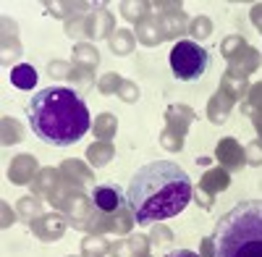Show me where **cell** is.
Wrapping results in <instances>:
<instances>
[{"label": "cell", "mask_w": 262, "mask_h": 257, "mask_svg": "<svg viewBox=\"0 0 262 257\" xmlns=\"http://www.w3.org/2000/svg\"><path fill=\"white\" fill-rule=\"evenodd\" d=\"M191 179L173 160H152L137 168L126 186V202L139 226L176 218L191 202Z\"/></svg>", "instance_id": "6da1fadb"}, {"label": "cell", "mask_w": 262, "mask_h": 257, "mask_svg": "<svg viewBox=\"0 0 262 257\" xmlns=\"http://www.w3.org/2000/svg\"><path fill=\"white\" fill-rule=\"evenodd\" d=\"M27 118L34 137L53 147L76 144L90 132V108L84 97L63 84L34 92Z\"/></svg>", "instance_id": "7a4b0ae2"}, {"label": "cell", "mask_w": 262, "mask_h": 257, "mask_svg": "<svg viewBox=\"0 0 262 257\" xmlns=\"http://www.w3.org/2000/svg\"><path fill=\"white\" fill-rule=\"evenodd\" d=\"M215 257H262V200H244L223 212L212 233Z\"/></svg>", "instance_id": "3957f363"}, {"label": "cell", "mask_w": 262, "mask_h": 257, "mask_svg": "<svg viewBox=\"0 0 262 257\" xmlns=\"http://www.w3.org/2000/svg\"><path fill=\"white\" fill-rule=\"evenodd\" d=\"M210 69V53L194 39H179L170 48V71L179 81H200Z\"/></svg>", "instance_id": "277c9868"}, {"label": "cell", "mask_w": 262, "mask_h": 257, "mask_svg": "<svg viewBox=\"0 0 262 257\" xmlns=\"http://www.w3.org/2000/svg\"><path fill=\"white\" fill-rule=\"evenodd\" d=\"M126 200V191H121L116 184H102L92 191V202L102 210V212H116Z\"/></svg>", "instance_id": "5b68a950"}, {"label": "cell", "mask_w": 262, "mask_h": 257, "mask_svg": "<svg viewBox=\"0 0 262 257\" xmlns=\"http://www.w3.org/2000/svg\"><path fill=\"white\" fill-rule=\"evenodd\" d=\"M11 84H13L16 90L32 92L37 87V69L29 66V63H18V66L11 69Z\"/></svg>", "instance_id": "8992f818"}, {"label": "cell", "mask_w": 262, "mask_h": 257, "mask_svg": "<svg viewBox=\"0 0 262 257\" xmlns=\"http://www.w3.org/2000/svg\"><path fill=\"white\" fill-rule=\"evenodd\" d=\"M165 257H200V254L191 252V249H173V252H168Z\"/></svg>", "instance_id": "52a82bcc"}]
</instances>
